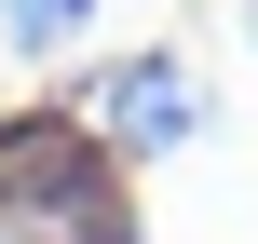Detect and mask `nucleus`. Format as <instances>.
I'll list each match as a JSON object with an SVG mask.
<instances>
[{
	"label": "nucleus",
	"instance_id": "nucleus-1",
	"mask_svg": "<svg viewBox=\"0 0 258 244\" xmlns=\"http://www.w3.org/2000/svg\"><path fill=\"white\" fill-rule=\"evenodd\" d=\"M0 244H136V177L68 95L0 122Z\"/></svg>",
	"mask_w": 258,
	"mask_h": 244
},
{
	"label": "nucleus",
	"instance_id": "nucleus-4",
	"mask_svg": "<svg viewBox=\"0 0 258 244\" xmlns=\"http://www.w3.org/2000/svg\"><path fill=\"white\" fill-rule=\"evenodd\" d=\"M231 27H245V54H258V0H245V14H231Z\"/></svg>",
	"mask_w": 258,
	"mask_h": 244
},
{
	"label": "nucleus",
	"instance_id": "nucleus-3",
	"mask_svg": "<svg viewBox=\"0 0 258 244\" xmlns=\"http://www.w3.org/2000/svg\"><path fill=\"white\" fill-rule=\"evenodd\" d=\"M82 27H95V0H0V41L14 54H68Z\"/></svg>",
	"mask_w": 258,
	"mask_h": 244
},
{
	"label": "nucleus",
	"instance_id": "nucleus-2",
	"mask_svg": "<svg viewBox=\"0 0 258 244\" xmlns=\"http://www.w3.org/2000/svg\"><path fill=\"white\" fill-rule=\"evenodd\" d=\"M68 109L109 136V163H122V177H136V163H177V149H204V136H218V95H204V68H190L177 41H136V54L82 68V82H68Z\"/></svg>",
	"mask_w": 258,
	"mask_h": 244
}]
</instances>
